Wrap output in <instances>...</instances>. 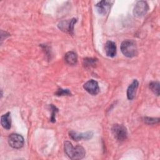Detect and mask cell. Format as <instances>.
<instances>
[{
  "label": "cell",
  "instance_id": "cell-1",
  "mask_svg": "<svg viewBox=\"0 0 160 160\" xmlns=\"http://www.w3.org/2000/svg\"><path fill=\"white\" fill-rule=\"evenodd\" d=\"M64 149L66 155L73 160L82 159L86 154L85 149L83 147L81 146L73 147L71 142L68 141L64 142Z\"/></svg>",
  "mask_w": 160,
  "mask_h": 160
},
{
  "label": "cell",
  "instance_id": "cell-2",
  "mask_svg": "<svg viewBox=\"0 0 160 160\" xmlns=\"http://www.w3.org/2000/svg\"><path fill=\"white\" fill-rule=\"evenodd\" d=\"M121 51L125 56L132 58L138 54L136 43L133 40H125L121 44Z\"/></svg>",
  "mask_w": 160,
  "mask_h": 160
},
{
  "label": "cell",
  "instance_id": "cell-3",
  "mask_svg": "<svg viewBox=\"0 0 160 160\" xmlns=\"http://www.w3.org/2000/svg\"><path fill=\"white\" fill-rule=\"evenodd\" d=\"M112 133L114 137L119 141L125 140L128 136L127 129L122 124H114L112 128Z\"/></svg>",
  "mask_w": 160,
  "mask_h": 160
},
{
  "label": "cell",
  "instance_id": "cell-4",
  "mask_svg": "<svg viewBox=\"0 0 160 160\" xmlns=\"http://www.w3.org/2000/svg\"><path fill=\"white\" fill-rule=\"evenodd\" d=\"M8 143L12 148L20 149L24 145V138L20 134L12 133L8 138Z\"/></svg>",
  "mask_w": 160,
  "mask_h": 160
},
{
  "label": "cell",
  "instance_id": "cell-5",
  "mask_svg": "<svg viewBox=\"0 0 160 160\" xmlns=\"http://www.w3.org/2000/svg\"><path fill=\"white\" fill-rule=\"evenodd\" d=\"M148 9H149V6L148 3L146 1H138L136 4L133 10L134 16L137 18L143 17L148 12Z\"/></svg>",
  "mask_w": 160,
  "mask_h": 160
},
{
  "label": "cell",
  "instance_id": "cell-6",
  "mask_svg": "<svg viewBox=\"0 0 160 160\" xmlns=\"http://www.w3.org/2000/svg\"><path fill=\"white\" fill-rule=\"evenodd\" d=\"M77 19L73 18L69 21H61L58 24V28L62 31L68 32L70 34H73L74 26L76 22Z\"/></svg>",
  "mask_w": 160,
  "mask_h": 160
},
{
  "label": "cell",
  "instance_id": "cell-7",
  "mask_svg": "<svg viewBox=\"0 0 160 160\" xmlns=\"http://www.w3.org/2000/svg\"><path fill=\"white\" fill-rule=\"evenodd\" d=\"M69 135L72 139L76 141H78L82 139L88 140L91 139L93 136V132L92 131H88L86 132L79 133L74 131H71L69 132Z\"/></svg>",
  "mask_w": 160,
  "mask_h": 160
},
{
  "label": "cell",
  "instance_id": "cell-8",
  "mask_svg": "<svg viewBox=\"0 0 160 160\" xmlns=\"http://www.w3.org/2000/svg\"><path fill=\"white\" fill-rule=\"evenodd\" d=\"M84 89L92 95H96L99 92V87L97 81L93 79L89 80L83 85Z\"/></svg>",
  "mask_w": 160,
  "mask_h": 160
},
{
  "label": "cell",
  "instance_id": "cell-9",
  "mask_svg": "<svg viewBox=\"0 0 160 160\" xmlns=\"http://www.w3.org/2000/svg\"><path fill=\"white\" fill-rule=\"evenodd\" d=\"M112 2L109 1H101L99 2L96 5V8L98 12L102 15L106 14L109 11Z\"/></svg>",
  "mask_w": 160,
  "mask_h": 160
},
{
  "label": "cell",
  "instance_id": "cell-10",
  "mask_svg": "<svg viewBox=\"0 0 160 160\" xmlns=\"http://www.w3.org/2000/svg\"><path fill=\"white\" fill-rule=\"evenodd\" d=\"M139 82L137 79H134L132 83L129 86L127 89V97L129 100H132L134 98L136 93L137 89L138 88Z\"/></svg>",
  "mask_w": 160,
  "mask_h": 160
},
{
  "label": "cell",
  "instance_id": "cell-11",
  "mask_svg": "<svg viewBox=\"0 0 160 160\" xmlns=\"http://www.w3.org/2000/svg\"><path fill=\"white\" fill-rule=\"evenodd\" d=\"M105 52L108 56L114 57L116 54V46L115 42L111 41H108L105 44Z\"/></svg>",
  "mask_w": 160,
  "mask_h": 160
},
{
  "label": "cell",
  "instance_id": "cell-12",
  "mask_svg": "<svg viewBox=\"0 0 160 160\" xmlns=\"http://www.w3.org/2000/svg\"><path fill=\"white\" fill-rule=\"evenodd\" d=\"M64 60L69 65H75L78 61V56L74 51H69L65 54Z\"/></svg>",
  "mask_w": 160,
  "mask_h": 160
},
{
  "label": "cell",
  "instance_id": "cell-13",
  "mask_svg": "<svg viewBox=\"0 0 160 160\" xmlns=\"http://www.w3.org/2000/svg\"><path fill=\"white\" fill-rule=\"evenodd\" d=\"M1 123L2 126L6 129H9L11 126V113L6 112L1 117Z\"/></svg>",
  "mask_w": 160,
  "mask_h": 160
},
{
  "label": "cell",
  "instance_id": "cell-14",
  "mask_svg": "<svg viewBox=\"0 0 160 160\" xmlns=\"http://www.w3.org/2000/svg\"><path fill=\"white\" fill-rule=\"evenodd\" d=\"M150 89L157 96L159 95V82L158 81H153L149 83Z\"/></svg>",
  "mask_w": 160,
  "mask_h": 160
},
{
  "label": "cell",
  "instance_id": "cell-15",
  "mask_svg": "<svg viewBox=\"0 0 160 160\" xmlns=\"http://www.w3.org/2000/svg\"><path fill=\"white\" fill-rule=\"evenodd\" d=\"M144 121L146 124H153L159 122V118H144Z\"/></svg>",
  "mask_w": 160,
  "mask_h": 160
},
{
  "label": "cell",
  "instance_id": "cell-16",
  "mask_svg": "<svg viewBox=\"0 0 160 160\" xmlns=\"http://www.w3.org/2000/svg\"><path fill=\"white\" fill-rule=\"evenodd\" d=\"M56 94L57 96H69L71 95V92L69 91V89H59L56 92Z\"/></svg>",
  "mask_w": 160,
  "mask_h": 160
},
{
  "label": "cell",
  "instance_id": "cell-17",
  "mask_svg": "<svg viewBox=\"0 0 160 160\" xmlns=\"http://www.w3.org/2000/svg\"><path fill=\"white\" fill-rule=\"evenodd\" d=\"M50 108H51V109L52 111V114H51V121L54 122L56 121L55 120V116H56V113L58 111V109L54 106H53L52 104H51Z\"/></svg>",
  "mask_w": 160,
  "mask_h": 160
},
{
  "label": "cell",
  "instance_id": "cell-18",
  "mask_svg": "<svg viewBox=\"0 0 160 160\" xmlns=\"http://www.w3.org/2000/svg\"><path fill=\"white\" fill-rule=\"evenodd\" d=\"M96 59H95L88 58V59H84V62H85L84 65H85L86 66H89L94 65V64H96Z\"/></svg>",
  "mask_w": 160,
  "mask_h": 160
}]
</instances>
